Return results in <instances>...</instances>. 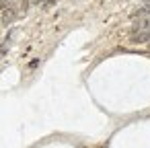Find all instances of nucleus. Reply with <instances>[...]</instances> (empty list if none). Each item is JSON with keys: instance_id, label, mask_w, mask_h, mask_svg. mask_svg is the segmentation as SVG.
Listing matches in <instances>:
<instances>
[{"instance_id": "obj_2", "label": "nucleus", "mask_w": 150, "mask_h": 148, "mask_svg": "<svg viewBox=\"0 0 150 148\" xmlns=\"http://www.w3.org/2000/svg\"><path fill=\"white\" fill-rule=\"evenodd\" d=\"M134 29H150V19H142V21H136Z\"/></svg>"}, {"instance_id": "obj_3", "label": "nucleus", "mask_w": 150, "mask_h": 148, "mask_svg": "<svg viewBox=\"0 0 150 148\" xmlns=\"http://www.w3.org/2000/svg\"><path fill=\"white\" fill-rule=\"evenodd\" d=\"M13 4V0H0V11H4V8H8Z\"/></svg>"}, {"instance_id": "obj_4", "label": "nucleus", "mask_w": 150, "mask_h": 148, "mask_svg": "<svg viewBox=\"0 0 150 148\" xmlns=\"http://www.w3.org/2000/svg\"><path fill=\"white\" fill-rule=\"evenodd\" d=\"M29 2H33V4H41V2H54V0H29Z\"/></svg>"}, {"instance_id": "obj_5", "label": "nucleus", "mask_w": 150, "mask_h": 148, "mask_svg": "<svg viewBox=\"0 0 150 148\" xmlns=\"http://www.w3.org/2000/svg\"><path fill=\"white\" fill-rule=\"evenodd\" d=\"M144 2H150V0H144Z\"/></svg>"}, {"instance_id": "obj_1", "label": "nucleus", "mask_w": 150, "mask_h": 148, "mask_svg": "<svg viewBox=\"0 0 150 148\" xmlns=\"http://www.w3.org/2000/svg\"><path fill=\"white\" fill-rule=\"evenodd\" d=\"M129 41L132 43H146V41H150V29H134L132 35H129Z\"/></svg>"}]
</instances>
